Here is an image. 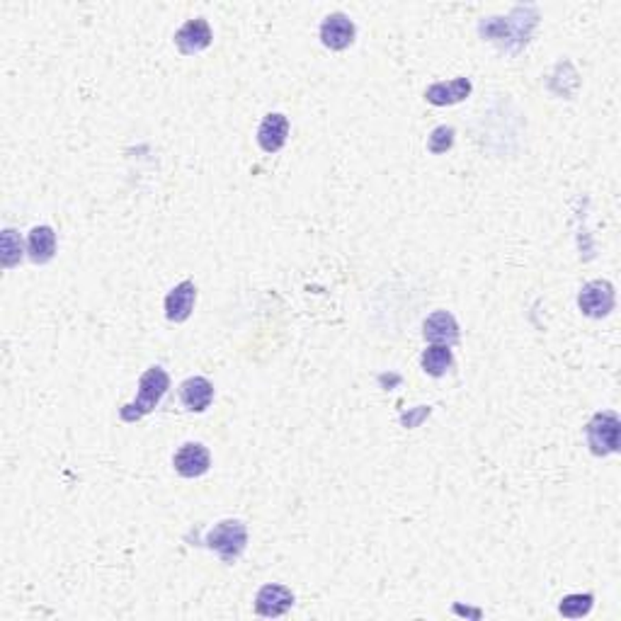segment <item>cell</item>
<instances>
[{"instance_id": "obj_15", "label": "cell", "mask_w": 621, "mask_h": 621, "mask_svg": "<svg viewBox=\"0 0 621 621\" xmlns=\"http://www.w3.org/2000/svg\"><path fill=\"white\" fill-rule=\"evenodd\" d=\"M27 252L34 265H46L56 255V233L52 226H34L27 238Z\"/></svg>"}, {"instance_id": "obj_13", "label": "cell", "mask_w": 621, "mask_h": 621, "mask_svg": "<svg viewBox=\"0 0 621 621\" xmlns=\"http://www.w3.org/2000/svg\"><path fill=\"white\" fill-rule=\"evenodd\" d=\"M180 399L194 413H204L214 400V386L204 377H190L180 386Z\"/></svg>"}, {"instance_id": "obj_6", "label": "cell", "mask_w": 621, "mask_h": 621, "mask_svg": "<svg viewBox=\"0 0 621 621\" xmlns=\"http://www.w3.org/2000/svg\"><path fill=\"white\" fill-rule=\"evenodd\" d=\"M172 466L185 478H200V476L207 474L209 466H212V454H209L204 444L187 442L178 449V454L172 458Z\"/></svg>"}, {"instance_id": "obj_14", "label": "cell", "mask_w": 621, "mask_h": 621, "mask_svg": "<svg viewBox=\"0 0 621 621\" xmlns=\"http://www.w3.org/2000/svg\"><path fill=\"white\" fill-rule=\"evenodd\" d=\"M471 95V81L468 78H454L449 83H435L425 90L428 103L444 107V104H457Z\"/></svg>"}, {"instance_id": "obj_18", "label": "cell", "mask_w": 621, "mask_h": 621, "mask_svg": "<svg viewBox=\"0 0 621 621\" xmlns=\"http://www.w3.org/2000/svg\"><path fill=\"white\" fill-rule=\"evenodd\" d=\"M23 260V241L13 229L3 231V265L13 267Z\"/></svg>"}, {"instance_id": "obj_7", "label": "cell", "mask_w": 621, "mask_h": 621, "mask_svg": "<svg viewBox=\"0 0 621 621\" xmlns=\"http://www.w3.org/2000/svg\"><path fill=\"white\" fill-rule=\"evenodd\" d=\"M291 605H294V592L284 585H265V587H260L258 597H255V612L260 616H270V619L284 616L291 609Z\"/></svg>"}, {"instance_id": "obj_1", "label": "cell", "mask_w": 621, "mask_h": 621, "mask_svg": "<svg viewBox=\"0 0 621 621\" xmlns=\"http://www.w3.org/2000/svg\"><path fill=\"white\" fill-rule=\"evenodd\" d=\"M168 389H171V377H168V371L161 370V367H151V370L143 371V377L139 379V393H136L133 403H129V406H124L122 410H119L122 420L124 422L141 420L143 415L155 410V406L163 400Z\"/></svg>"}, {"instance_id": "obj_10", "label": "cell", "mask_w": 621, "mask_h": 621, "mask_svg": "<svg viewBox=\"0 0 621 621\" xmlns=\"http://www.w3.org/2000/svg\"><path fill=\"white\" fill-rule=\"evenodd\" d=\"M422 335L425 340L432 342V345H444V348H451L458 342V326L457 319L451 316L449 310H435L425 326H422Z\"/></svg>"}, {"instance_id": "obj_12", "label": "cell", "mask_w": 621, "mask_h": 621, "mask_svg": "<svg viewBox=\"0 0 621 621\" xmlns=\"http://www.w3.org/2000/svg\"><path fill=\"white\" fill-rule=\"evenodd\" d=\"M289 136V119L280 112H272L262 119V124L258 129V143L265 153H277L284 148Z\"/></svg>"}, {"instance_id": "obj_3", "label": "cell", "mask_w": 621, "mask_h": 621, "mask_svg": "<svg viewBox=\"0 0 621 621\" xmlns=\"http://www.w3.org/2000/svg\"><path fill=\"white\" fill-rule=\"evenodd\" d=\"M619 415L612 410L605 413H595L592 420L585 428V437H587V447L595 457H606V454H616L619 451Z\"/></svg>"}, {"instance_id": "obj_11", "label": "cell", "mask_w": 621, "mask_h": 621, "mask_svg": "<svg viewBox=\"0 0 621 621\" xmlns=\"http://www.w3.org/2000/svg\"><path fill=\"white\" fill-rule=\"evenodd\" d=\"M194 301H197L194 281H180L178 287L165 296V316H168V320H172V323H185L190 319V313H192Z\"/></svg>"}, {"instance_id": "obj_5", "label": "cell", "mask_w": 621, "mask_h": 621, "mask_svg": "<svg viewBox=\"0 0 621 621\" xmlns=\"http://www.w3.org/2000/svg\"><path fill=\"white\" fill-rule=\"evenodd\" d=\"M577 306L587 319H605L614 309V287L606 280L587 281L577 294Z\"/></svg>"}, {"instance_id": "obj_17", "label": "cell", "mask_w": 621, "mask_h": 621, "mask_svg": "<svg viewBox=\"0 0 621 621\" xmlns=\"http://www.w3.org/2000/svg\"><path fill=\"white\" fill-rule=\"evenodd\" d=\"M592 605H595V597L592 595H568V597L561 599L558 605V612L568 619H583L592 612Z\"/></svg>"}, {"instance_id": "obj_9", "label": "cell", "mask_w": 621, "mask_h": 621, "mask_svg": "<svg viewBox=\"0 0 621 621\" xmlns=\"http://www.w3.org/2000/svg\"><path fill=\"white\" fill-rule=\"evenodd\" d=\"M212 39H214V34H212V27H209L207 20H204V17H194V20L185 23L178 30V34H175V46H178L180 52L190 56V54L204 52V49L212 44Z\"/></svg>"}, {"instance_id": "obj_4", "label": "cell", "mask_w": 621, "mask_h": 621, "mask_svg": "<svg viewBox=\"0 0 621 621\" xmlns=\"http://www.w3.org/2000/svg\"><path fill=\"white\" fill-rule=\"evenodd\" d=\"M537 17L532 20H503V17H493L488 23L481 25L483 37H488L490 42H496L503 49L518 52L519 46H525L529 42Z\"/></svg>"}, {"instance_id": "obj_16", "label": "cell", "mask_w": 621, "mask_h": 621, "mask_svg": "<svg viewBox=\"0 0 621 621\" xmlns=\"http://www.w3.org/2000/svg\"><path fill=\"white\" fill-rule=\"evenodd\" d=\"M420 364L429 377H444V374L451 370L454 357H451V350L444 348V345H429V348L422 352Z\"/></svg>"}, {"instance_id": "obj_19", "label": "cell", "mask_w": 621, "mask_h": 621, "mask_svg": "<svg viewBox=\"0 0 621 621\" xmlns=\"http://www.w3.org/2000/svg\"><path fill=\"white\" fill-rule=\"evenodd\" d=\"M451 143H454V129L451 126H437L428 139V148L432 153H447Z\"/></svg>"}, {"instance_id": "obj_8", "label": "cell", "mask_w": 621, "mask_h": 621, "mask_svg": "<svg viewBox=\"0 0 621 621\" xmlns=\"http://www.w3.org/2000/svg\"><path fill=\"white\" fill-rule=\"evenodd\" d=\"M355 23H352L348 15H342V13L328 15L326 20H323V25H320V39H323V44H326L328 49H333V52L348 49V46L355 42Z\"/></svg>"}, {"instance_id": "obj_2", "label": "cell", "mask_w": 621, "mask_h": 621, "mask_svg": "<svg viewBox=\"0 0 621 621\" xmlns=\"http://www.w3.org/2000/svg\"><path fill=\"white\" fill-rule=\"evenodd\" d=\"M248 544V527L241 519H223L204 537V547L222 556L223 563H233L241 558Z\"/></svg>"}]
</instances>
